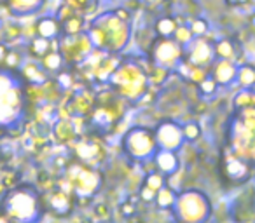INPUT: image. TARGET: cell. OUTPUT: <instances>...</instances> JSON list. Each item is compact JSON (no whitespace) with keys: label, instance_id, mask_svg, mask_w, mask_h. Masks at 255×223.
<instances>
[{"label":"cell","instance_id":"4","mask_svg":"<svg viewBox=\"0 0 255 223\" xmlns=\"http://www.w3.org/2000/svg\"><path fill=\"white\" fill-rule=\"evenodd\" d=\"M61 32V23L58 18H53V16H44L39 23H37V33L39 37H44V39H56Z\"/></svg>","mask_w":255,"mask_h":223},{"label":"cell","instance_id":"2","mask_svg":"<svg viewBox=\"0 0 255 223\" xmlns=\"http://www.w3.org/2000/svg\"><path fill=\"white\" fill-rule=\"evenodd\" d=\"M212 77L219 82V85H229L231 82L236 80L238 68L229 60H219L215 63H212Z\"/></svg>","mask_w":255,"mask_h":223},{"label":"cell","instance_id":"5","mask_svg":"<svg viewBox=\"0 0 255 223\" xmlns=\"http://www.w3.org/2000/svg\"><path fill=\"white\" fill-rule=\"evenodd\" d=\"M177 28H178L177 21H175L171 16H161V18L156 21V25H154L156 33L159 37H163V39H171V37H175Z\"/></svg>","mask_w":255,"mask_h":223},{"label":"cell","instance_id":"14","mask_svg":"<svg viewBox=\"0 0 255 223\" xmlns=\"http://www.w3.org/2000/svg\"><path fill=\"white\" fill-rule=\"evenodd\" d=\"M192 39H194V35H192L191 28H185V26H178L177 32H175V40H177L178 44H180L182 47H187L189 44L192 42Z\"/></svg>","mask_w":255,"mask_h":223},{"label":"cell","instance_id":"3","mask_svg":"<svg viewBox=\"0 0 255 223\" xmlns=\"http://www.w3.org/2000/svg\"><path fill=\"white\" fill-rule=\"evenodd\" d=\"M154 164H156L157 171L163 174H175L180 167V160L173 153V150H161L154 155Z\"/></svg>","mask_w":255,"mask_h":223},{"label":"cell","instance_id":"19","mask_svg":"<svg viewBox=\"0 0 255 223\" xmlns=\"http://www.w3.org/2000/svg\"><path fill=\"white\" fill-rule=\"evenodd\" d=\"M114 14H116L117 18H119L121 21H124V23H128L129 19H131V12L128 11V9H124V7L116 9V11H114Z\"/></svg>","mask_w":255,"mask_h":223},{"label":"cell","instance_id":"9","mask_svg":"<svg viewBox=\"0 0 255 223\" xmlns=\"http://www.w3.org/2000/svg\"><path fill=\"white\" fill-rule=\"evenodd\" d=\"M236 80H240V84L243 85V89H248L252 85H255V68L252 67H241L238 70Z\"/></svg>","mask_w":255,"mask_h":223},{"label":"cell","instance_id":"1","mask_svg":"<svg viewBox=\"0 0 255 223\" xmlns=\"http://www.w3.org/2000/svg\"><path fill=\"white\" fill-rule=\"evenodd\" d=\"M4 211L12 222L33 223L40 216L39 194L33 187H19L11 190L4 199Z\"/></svg>","mask_w":255,"mask_h":223},{"label":"cell","instance_id":"11","mask_svg":"<svg viewBox=\"0 0 255 223\" xmlns=\"http://www.w3.org/2000/svg\"><path fill=\"white\" fill-rule=\"evenodd\" d=\"M61 65H63V58H61L60 53H47L42 58V67L49 72H58Z\"/></svg>","mask_w":255,"mask_h":223},{"label":"cell","instance_id":"17","mask_svg":"<svg viewBox=\"0 0 255 223\" xmlns=\"http://www.w3.org/2000/svg\"><path fill=\"white\" fill-rule=\"evenodd\" d=\"M140 199H142L143 202H152V201H156V190H152L150 187L143 185L142 190H140Z\"/></svg>","mask_w":255,"mask_h":223},{"label":"cell","instance_id":"10","mask_svg":"<svg viewBox=\"0 0 255 223\" xmlns=\"http://www.w3.org/2000/svg\"><path fill=\"white\" fill-rule=\"evenodd\" d=\"M51 49V40L49 39H44V37H37L35 40H32L30 44V53L33 56H46Z\"/></svg>","mask_w":255,"mask_h":223},{"label":"cell","instance_id":"12","mask_svg":"<svg viewBox=\"0 0 255 223\" xmlns=\"http://www.w3.org/2000/svg\"><path fill=\"white\" fill-rule=\"evenodd\" d=\"M145 185L147 187H150L152 190H161V188L166 185V180H164L163 173H150L145 176Z\"/></svg>","mask_w":255,"mask_h":223},{"label":"cell","instance_id":"13","mask_svg":"<svg viewBox=\"0 0 255 223\" xmlns=\"http://www.w3.org/2000/svg\"><path fill=\"white\" fill-rule=\"evenodd\" d=\"M182 131H184V138L187 142H198V138L201 136V128L196 122H189V124L182 126Z\"/></svg>","mask_w":255,"mask_h":223},{"label":"cell","instance_id":"7","mask_svg":"<svg viewBox=\"0 0 255 223\" xmlns=\"http://www.w3.org/2000/svg\"><path fill=\"white\" fill-rule=\"evenodd\" d=\"M156 204L159 206L161 209H168L170 206L177 204V194L171 190L170 187L164 185L161 190H157V195H156Z\"/></svg>","mask_w":255,"mask_h":223},{"label":"cell","instance_id":"6","mask_svg":"<svg viewBox=\"0 0 255 223\" xmlns=\"http://www.w3.org/2000/svg\"><path fill=\"white\" fill-rule=\"evenodd\" d=\"M213 51H215V54H217L219 60H229L231 61L234 58V54H236V46H234L231 40L222 39L213 46Z\"/></svg>","mask_w":255,"mask_h":223},{"label":"cell","instance_id":"16","mask_svg":"<svg viewBox=\"0 0 255 223\" xmlns=\"http://www.w3.org/2000/svg\"><path fill=\"white\" fill-rule=\"evenodd\" d=\"M191 32H192V35H194V39L196 37H203L206 32H208V23H206L203 18H198L194 23H192Z\"/></svg>","mask_w":255,"mask_h":223},{"label":"cell","instance_id":"18","mask_svg":"<svg viewBox=\"0 0 255 223\" xmlns=\"http://www.w3.org/2000/svg\"><path fill=\"white\" fill-rule=\"evenodd\" d=\"M121 213H123V216H126V218H129V216L136 215V208L131 204V202H124L123 206H121Z\"/></svg>","mask_w":255,"mask_h":223},{"label":"cell","instance_id":"20","mask_svg":"<svg viewBox=\"0 0 255 223\" xmlns=\"http://www.w3.org/2000/svg\"><path fill=\"white\" fill-rule=\"evenodd\" d=\"M7 54H9L7 47H5L4 44L0 42V63H2V61H5V58H7Z\"/></svg>","mask_w":255,"mask_h":223},{"label":"cell","instance_id":"15","mask_svg":"<svg viewBox=\"0 0 255 223\" xmlns=\"http://www.w3.org/2000/svg\"><path fill=\"white\" fill-rule=\"evenodd\" d=\"M217 89H219V82H217L212 75H208V77H205L199 82V91H201V94H213Z\"/></svg>","mask_w":255,"mask_h":223},{"label":"cell","instance_id":"8","mask_svg":"<svg viewBox=\"0 0 255 223\" xmlns=\"http://www.w3.org/2000/svg\"><path fill=\"white\" fill-rule=\"evenodd\" d=\"M61 26L65 28L67 35H79L82 32V28H84V16H70V18L61 23Z\"/></svg>","mask_w":255,"mask_h":223}]
</instances>
